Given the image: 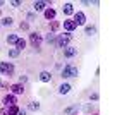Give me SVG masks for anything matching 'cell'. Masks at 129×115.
I'll return each instance as SVG.
<instances>
[{
    "label": "cell",
    "mask_w": 129,
    "mask_h": 115,
    "mask_svg": "<svg viewBox=\"0 0 129 115\" xmlns=\"http://www.w3.org/2000/svg\"><path fill=\"white\" fill-rule=\"evenodd\" d=\"M9 93L14 95V96H21V95L26 93V86L24 84H19V83H12L10 88H9Z\"/></svg>",
    "instance_id": "obj_5"
},
{
    "label": "cell",
    "mask_w": 129,
    "mask_h": 115,
    "mask_svg": "<svg viewBox=\"0 0 129 115\" xmlns=\"http://www.w3.org/2000/svg\"><path fill=\"white\" fill-rule=\"evenodd\" d=\"M19 108H21L19 105H10V106H7L5 110H7V113H9V115H17Z\"/></svg>",
    "instance_id": "obj_23"
},
{
    "label": "cell",
    "mask_w": 129,
    "mask_h": 115,
    "mask_svg": "<svg viewBox=\"0 0 129 115\" xmlns=\"http://www.w3.org/2000/svg\"><path fill=\"white\" fill-rule=\"evenodd\" d=\"M19 40V34H16V33H12V34H9L7 38H5V41H7V45H16V41Z\"/></svg>",
    "instance_id": "obj_19"
},
{
    "label": "cell",
    "mask_w": 129,
    "mask_h": 115,
    "mask_svg": "<svg viewBox=\"0 0 129 115\" xmlns=\"http://www.w3.org/2000/svg\"><path fill=\"white\" fill-rule=\"evenodd\" d=\"M14 72H16V67H14V64L12 62H5V60H2L0 62V74L5 77H14Z\"/></svg>",
    "instance_id": "obj_3"
},
{
    "label": "cell",
    "mask_w": 129,
    "mask_h": 115,
    "mask_svg": "<svg viewBox=\"0 0 129 115\" xmlns=\"http://www.w3.org/2000/svg\"><path fill=\"white\" fill-rule=\"evenodd\" d=\"M72 22H74L76 26H84V24H86V14H84L83 10L74 12V14H72Z\"/></svg>",
    "instance_id": "obj_6"
},
{
    "label": "cell",
    "mask_w": 129,
    "mask_h": 115,
    "mask_svg": "<svg viewBox=\"0 0 129 115\" xmlns=\"http://www.w3.org/2000/svg\"><path fill=\"white\" fill-rule=\"evenodd\" d=\"M62 12H64L66 19H71V16L74 14V5H72L71 2H66V4H64V7H62Z\"/></svg>",
    "instance_id": "obj_12"
},
{
    "label": "cell",
    "mask_w": 129,
    "mask_h": 115,
    "mask_svg": "<svg viewBox=\"0 0 129 115\" xmlns=\"http://www.w3.org/2000/svg\"><path fill=\"white\" fill-rule=\"evenodd\" d=\"M19 53H21V52L17 50V48H10V50H9V57L10 58H17V57H19Z\"/></svg>",
    "instance_id": "obj_25"
},
{
    "label": "cell",
    "mask_w": 129,
    "mask_h": 115,
    "mask_svg": "<svg viewBox=\"0 0 129 115\" xmlns=\"http://www.w3.org/2000/svg\"><path fill=\"white\" fill-rule=\"evenodd\" d=\"M83 112H84V113H88V115H91V113H95L96 110H95V105L86 103V105H83Z\"/></svg>",
    "instance_id": "obj_20"
},
{
    "label": "cell",
    "mask_w": 129,
    "mask_h": 115,
    "mask_svg": "<svg viewBox=\"0 0 129 115\" xmlns=\"http://www.w3.org/2000/svg\"><path fill=\"white\" fill-rule=\"evenodd\" d=\"M38 79H40L41 83H50V81H52V74H50L48 70H41Z\"/></svg>",
    "instance_id": "obj_15"
},
{
    "label": "cell",
    "mask_w": 129,
    "mask_h": 115,
    "mask_svg": "<svg viewBox=\"0 0 129 115\" xmlns=\"http://www.w3.org/2000/svg\"><path fill=\"white\" fill-rule=\"evenodd\" d=\"M71 40H72V34L71 33H62V34H57V40H55V47L57 48H64L69 47Z\"/></svg>",
    "instance_id": "obj_4"
},
{
    "label": "cell",
    "mask_w": 129,
    "mask_h": 115,
    "mask_svg": "<svg viewBox=\"0 0 129 115\" xmlns=\"http://www.w3.org/2000/svg\"><path fill=\"white\" fill-rule=\"evenodd\" d=\"M26 113H28V112H26L24 108H19V112H17V115H26Z\"/></svg>",
    "instance_id": "obj_32"
},
{
    "label": "cell",
    "mask_w": 129,
    "mask_h": 115,
    "mask_svg": "<svg viewBox=\"0 0 129 115\" xmlns=\"http://www.w3.org/2000/svg\"><path fill=\"white\" fill-rule=\"evenodd\" d=\"M0 17H2V10H0Z\"/></svg>",
    "instance_id": "obj_36"
},
{
    "label": "cell",
    "mask_w": 129,
    "mask_h": 115,
    "mask_svg": "<svg viewBox=\"0 0 129 115\" xmlns=\"http://www.w3.org/2000/svg\"><path fill=\"white\" fill-rule=\"evenodd\" d=\"M0 86H2V79H0Z\"/></svg>",
    "instance_id": "obj_37"
},
{
    "label": "cell",
    "mask_w": 129,
    "mask_h": 115,
    "mask_svg": "<svg viewBox=\"0 0 129 115\" xmlns=\"http://www.w3.org/2000/svg\"><path fill=\"white\" fill-rule=\"evenodd\" d=\"M31 112H38L40 110V101H29V105H28Z\"/></svg>",
    "instance_id": "obj_24"
},
{
    "label": "cell",
    "mask_w": 129,
    "mask_h": 115,
    "mask_svg": "<svg viewBox=\"0 0 129 115\" xmlns=\"http://www.w3.org/2000/svg\"><path fill=\"white\" fill-rule=\"evenodd\" d=\"M55 40H57V34H53V33H48V34H45L43 41H45V43H48V45H55Z\"/></svg>",
    "instance_id": "obj_17"
},
{
    "label": "cell",
    "mask_w": 129,
    "mask_h": 115,
    "mask_svg": "<svg viewBox=\"0 0 129 115\" xmlns=\"http://www.w3.org/2000/svg\"><path fill=\"white\" fill-rule=\"evenodd\" d=\"M19 101H17V96H14V95H10V93H7V95L2 98V105H4V108H7V106L10 105H17Z\"/></svg>",
    "instance_id": "obj_8"
},
{
    "label": "cell",
    "mask_w": 129,
    "mask_h": 115,
    "mask_svg": "<svg viewBox=\"0 0 129 115\" xmlns=\"http://www.w3.org/2000/svg\"><path fill=\"white\" fill-rule=\"evenodd\" d=\"M2 5H5V2H4V0H0V7H2Z\"/></svg>",
    "instance_id": "obj_34"
},
{
    "label": "cell",
    "mask_w": 129,
    "mask_h": 115,
    "mask_svg": "<svg viewBox=\"0 0 129 115\" xmlns=\"http://www.w3.org/2000/svg\"><path fill=\"white\" fill-rule=\"evenodd\" d=\"M12 24H14V19L10 16H5V17H2V21H0V26H12Z\"/></svg>",
    "instance_id": "obj_22"
},
{
    "label": "cell",
    "mask_w": 129,
    "mask_h": 115,
    "mask_svg": "<svg viewBox=\"0 0 129 115\" xmlns=\"http://www.w3.org/2000/svg\"><path fill=\"white\" fill-rule=\"evenodd\" d=\"M19 29H21V31H29V22L21 21V22H19Z\"/></svg>",
    "instance_id": "obj_27"
},
{
    "label": "cell",
    "mask_w": 129,
    "mask_h": 115,
    "mask_svg": "<svg viewBox=\"0 0 129 115\" xmlns=\"http://www.w3.org/2000/svg\"><path fill=\"white\" fill-rule=\"evenodd\" d=\"M17 83H19V84H26V83H28V77L26 76H19V81H17Z\"/></svg>",
    "instance_id": "obj_31"
},
{
    "label": "cell",
    "mask_w": 129,
    "mask_h": 115,
    "mask_svg": "<svg viewBox=\"0 0 129 115\" xmlns=\"http://www.w3.org/2000/svg\"><path fill=\"white\" fill-rule=\"evenodd\" d=\"M28 40H29L31 48H35L36 52H40L41 50V43H43V34H41L40 31H29Z\"/></svg>",
    "instance_id": "obj_1"
},
{
    "label": "cell",
    "mask_w": 129,
    "mask_h": 115,
    "mask_svg": "<svg viewBox=\"0 0 129 115\" xmlns=\"http://www.w3.org/2000/svg\"><path fill=\"white\" fill-rule=\"evenodd\" d=\"M9 88H10V84L7 83V81H2V86H0V89H4V91H9Z\"/></svg>",
    "instance_id": "obj_30"
},
{
    "label": "cell",
    "mask_w": 129,
    "mask_h": 115,
    "mask_svg": "<svg viewBox=\"0 0 129 115\" xmlns=\"http://www.w3.org/2000/svg\"><path fill=\"white\" fill-rule=\"evenodd\" d=\"M62 52H64V57H66V58H72V57H76V55H78V47L69 45V47L64 48Z\"/></svg>",
    "instance_id": "obj_11"
},
{
    "label": "cell",
    "mask_w": 129,
    "mask_h": 115,
    "mask_svg": "<svg viewBox=\"0 0 129 115\" xmlns=\"http://www.w3.org/2000/svg\"><path fill=\"white\" fill-rule=\"evenodd\" d=\"M78 115H79V113H78Z\"/></svg>",
    "instance_id": "obj_39"
},
{
    "label": "cell",
    "mask_w": 129,
    "mask_h": 115,
    "mask_svg": "<svg viewBox=\"0 0 129 115\" xmlns=\"http://www.w3.org/2000/svg\"><path fill=\"white\" fill-rule=\"evenodd\" d=\"M36 21V14L35 12H28L26 14V22H35Z\"/></svg>",
    "instance_id": "obj_26"
},
{
    "label": "cell",
    "mask_w": 129,
    "mask_h": 115,
    "mask_svg": "<svg viewBox=\"0 0 129 115\" xmlns=\"http://www.w3.org/2000/svg\"><path fill=\"white\" fill-rule=\"evenodd\" d=\"M91 115H100V113H98V112H95V113H91Z\"/></svg>",
    "instance_id": "obj_35"
},
{
    "label": "cell",
    "mask_w": 129,
    "mask_h": 115,
    "mask_svg": "<svg viewBox=\"0 0 129 115\" xmlns=\"http://www.w3.org/2000/svg\"><path fill=\"white\" fill-rule=\"evenodd\" d=\"M84 33H86L88 36H93V34H96V26H95V24H88V26L84 28Z\"/></svg>",
    "instance_id": "obj_18"
},
{
    "label": "cell",
    "mask_w": 129,
    "mask_h": 115,
    "mask_svg": "<svg viewBox=\"0 0 129 115\" xmlns=\"http://www.w3.org/2000/svg\"><path fill=\"white\" fill-rule=\"evenodd\" d=\"M62 28V24H60V21H50L48 22V33H53V34H57Z\"/></svg>",
    "instance_id": "obj_13"
},
{
    "label": "cell",
    "mask_w": 129,
    "mask_h": 115,
    "mask_svg": "<svg viewBox=\"0 0 129 115\" xmlns=\"http://www.w3.org/2000/svg\"><path fill=\"white\" fill-rule=\"evenodd\" d=\"M9 5L17 9V7H21V5H22V0H12V2H9Z\"/></svg>",
    "instance_id": "obj_28"
},
{
    "label": "cell",
    "mask_w": 129,
    "mask_h": 115,
    "mask_svg": "<svg viewBox=\"0 0 129 115\" xmlns=\"http://www.w3.org/2000/svg\"><path fill=\"white\" fill-rule=\"evenodd\" d=\"M52 5H53V4H52V2H47V0H36V2H33L35 12H43L45 9H48Z\"/></svg>",
    "instance_id": "obj_7"
},
{
    "label": "cell",
    "mask_w": 129,
    "mask_h": 115,
    "mask_svg": "<svg viewBox=\"0 0 129 115\" xmlns=\"http://www.w3.org/2000/svg\"><path fill=\"white\" fill-rule=\"evenodd\" d=\"M79 76V69L78 65H74V64H66L64 69H62V72H60V77L62 79H69V77H78Z\"/></svg>",
    "instance_id": "obj_2"
},
{
    "label": "cell",
    "mask_w": 129,
    "mask_h": 115,
    "mask_svg": "<svg viewBox=\"0 0 129 115\" xmlns=\"http://www.w3.org/2000/svg\"><path fill=\"white\" fill-rule=\"evenodd\" d=\"M0 28H2V26H0Z\"/></svg>",
    "instance_id": "obj_38"
},
{
    "label": "cell",
    "mask_w": 129,
    "mask_h": 115,
    "mask_svg": "<svg viewBox=\"0 0 129 115\" xmlns=\"http://www.w3.org/2000/svg\"><path fill=\"white\" fill-rule=\"evenodd\" d=\"M57 91H59V95H67V93L71 91V84H69V83H62Z\"/></svg>",
    "instance_id": "obj_16"
},
{
    "label": "cell",
    "mask_w": 129,
    "mask_h": 115,
    "mask_svg": "<svg viewBox=\"0 0 129 115\" xmlns=\"http://www.w3.org/2000/svg\"><path fill=\"white\" fill-rule=\"evenodd\" d=\"M26 45H28V41H26L24 38H19L17 41H16V48H17L19 52H22V50L26 48Z\"/></svg>",
    "instance_id": "obj_21"
},
{
    "label": "cell",
    "mask_w": 129,
    "mask_h": 115,
    "mask_svg": "<svg viewBox=\"0 0 129 115\" xmlns=\"http://www.w3.org/2000/svg\"><path fill=\"white\" fill-rule=\"evenodd\" d=\"M79 110H81V105H79V103H72V105L66 106L62 113H64V115H78V113H79Z\"/></svg>",
    "instance_id": "obj_9"
},
{
    "label": "cell",
    "mask_w": 129,
    "mask_h": 115,
    "mask_svg": "<svg viewBox=\"0 0 129 115\" xmlns=\"http://www.w3.org/2000/svg\"><path fill=\"white\" fill-rule=\"evenodd\" d=\"M62 26H64V29H66V33H71V34H72L74 29L78 28V26L72 22V19H64V24H62Z\"/></svg>",
    "instance_id": "obj_14"
},
{
    "label": "cell",
    "mask_w": 129,
    "mask_h": 115,
    "mask_svg": "<svg viewBox=\"0 0 129 115\" xmlns=\"http://www.w3.org/2000/svg\"><path fill=\"white\" fill-rule=\"evenodd\" d=\"M0 115H9V113H7V110H5V108H4V106H2V108H0Z\"/></svg>",
    "instance_id": "obj_33"
},
{
    "label": "cell",
    "mask_w": 129,
    "mask_h": 115,
    "mask_svg": "<svg viewBox=\"0 0 129 115\" xmlns=\"http://www.w3.org/2000/svg\"><path fill=\"white\" fill-rule=\"evenodd\" d=\"M43 17H45V21H55V17H57V10L53 9V7H48V9L43 10Z\"/></svg>",
    "instance_id": "obj_10"
},
{
    "label": "cell",
    "mask_w": 129,
    "mask_h": 115,
    "mask_svg": "<svg viewBox=\"0 0 129 115\" xmlns=\"http://www.w3.org/2000/svg\"><path fill=\"white\" fill-rule=\"evenodd\" d=\"M89 100H91V101H98V100H100V95L95 91V93H91V95H89Z\"/></svg>",
    "instance_id": "obj_29"
}]
</instances>
